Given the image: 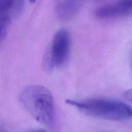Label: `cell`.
<instances>
[{"label": "cell", "mask_w": 132, "mask_h": 132, "mask_svg": "<svg viewBox=\"0 0 132 132\" xmlns=\"http://www.w3.org/2000/svg\"><path fill=\"white\" fill-rule=\"evenodd\" d=\"M26 110L39 123L52 127L55 121V105L51 91L40 85L26 87L20 96Z\"/></svg>", "instance_id": "obj_1"}, {"label": "cell", "mask_w": 132, "mask_h": 132, "mask_svg": "<svg viewBox=\"0 0 132 132\" xmlns=\"http://www.w3.org/2000/svg\"><path fill=\"white\" fill-rule=\"evenodd\" d=\"M65 102L84 113L96 118L112 120H124L132 118V107L116 100L93 98L75 101L67 99Z\"/></svg>", "instance_id": "obj_2"}, {"label": "cell", "mask_w": 132, "mask_h": 132, "mask_svg": "<svg viewBox=\"0 0 132 132\" xmlns=\"http://www.w3.org/2000/svg\"><path fill=\"white\" fill-rule=\"evenodd\" d=\"M71 47L69 32L65 29L58 30L53 37L43 59V67L46 71H51L62 67L67 61Z\"/></svg>", "instance_id": "obj_3"}, {"label": "cell", "mask_w": 132, "mask_h": 132, "mask_svg": "<svg viewBox=\"0 0 132 132\" xmlns=\"http://www.w3.org/2000/svg\"><path fill=\"white\" fill-rule=\"evenodd\" d=\"M13 5V0H0V43L8 30Z\"/></svg>", "instance_id": "obj_4"}, {"label": "cell", "mask_w": 132, "mask_h": 132, "mask_svg": "<svg viewBox=\"0 0 132 132\" xmlns=\"http://www.w3.org/2000/svg\"><path fill=\"white\" fill-rule=\"evenodd\" d=\"M80 1L78 0H56V12L62 20L71 19L77 12Z\"/></svg>", "instance_id": "obj_5"}, {"label": "cell", "mask_w": 132, "mask_h": 132, "mask_svg": "<svg viewBox=\"0 0 132 132\" xmlns=\"http://www.w3.org/2000/svg\"><path fill=\"white\" fill-rule=\"evenodd\" d=\"M124 96L126 99L132 102V88L126 91L124 93Z\"/></svg>", "instance_id": "obj_6"}, {"label": "cell", "mask_w": 132, "mask_h": 132, "mask_svg": "<svg viewBox=\"0 0 132 132\" xmlns=\"http://www.w3.org/2000/svg\"><path fill=\"white\" fill-rule=\"evenodd\" d=\"M28 132H47V131L44 129H36L30 130Z\"/></svg>", "instance_id": "obj_7"}, {"label": "cell", "mask_w": 132, "mask_h": 132, "mask_svg": "<svg viewBox=\"0 0 132 132\" xmlns=\"http://www.w3.org/2000/svg\"><path fill=\"white\" fill-rule=\"evenodd\" d=\"M80 2L81 1H94V2H98V1H103V0H78Z\"/></svg>", "instance_id": "obj_8"}, {"label": "cell", "mask_w": 132, "mask_h": 132, "mask_svg": "<svg viewBox=\"0 0 132 132\" xmlns=\"http://www.w3.org/2000/svg\"><path fill=\"white\" fill-rule=\"evenodd\" d=\"M0 132H7V131L3 128H0Z\"/></svg>", "instance_id": "obj_9"}, {"label": "cell", "mask_w": 132, "mask_h": 132, "mask_svg": "<svg viewBox=\"0 0 132 132\" xmlns=\"http://www.w3.org/2000/svg\"><path fill=\"white\" fill-rule=\"evenodd\" d=\"M29 2H31V3H35L36 0H29Z\"/></svg>", "instance_id": "obj_10"}]
</instances>
